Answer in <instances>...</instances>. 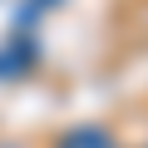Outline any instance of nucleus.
Masks as SVG:
<instances>
[{"mask_svg":"<svg viewBox=\"0 0 148 148\" xmlns=\"http://www.w3.org/2000/svg\"><path fill=\"white\" fill-rule=\"evenodd\" d=\"M59 148H119V138L104 128V123H79L59 138Z\"/></svg>","mask_w":148,"mask_h":148,"instance_id":"1","label":"nucleus"}]
</instances>
